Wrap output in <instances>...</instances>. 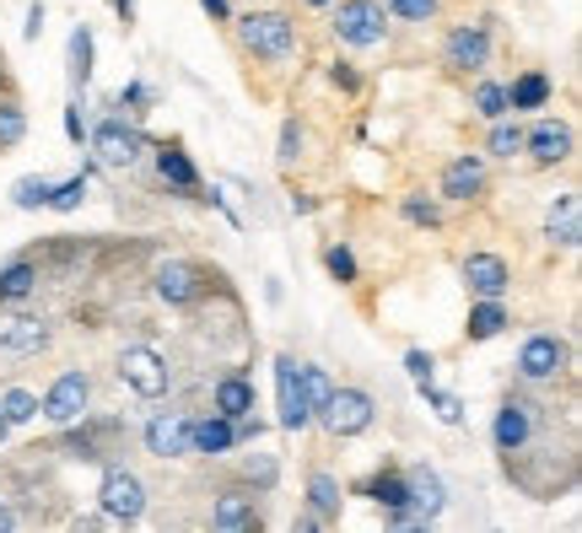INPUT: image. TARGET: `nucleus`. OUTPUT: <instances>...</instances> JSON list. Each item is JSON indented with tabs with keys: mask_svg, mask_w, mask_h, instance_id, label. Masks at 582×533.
Segmentation results:
<instances>
[{
	"mask_svg": "<svg viewBox=\"0 0 582 533\" xmlns=\"http://www.w3.org/2000/svg\"><path fill=\"white\" fill-rule=\"evenodd\" d=\"M243 44L254 49L259 60H292V49H297L292 16H281V11H249L243 16Z\"/></svg>",
	"mask_w": 582,
	"mask_h": 533,
	"instance_id": "1",
	"label": "nucleus"
},
{
	"mask_svg": "<svg viewBox=\"0 0 582 533\" xmlns=\"http://www.w3.org/2000/svg\"><path fill=\"white\" fill-rule=\"evenodd\" d=\"M384 5L378 0H345L340 11H334V33H340V44H351V49H373V44H384Z\"/></svg>",
	"mask_w": 582,
	"mask_h": 533,
	"instance_id": "2",
	"label": "nucleus"
},
{
	"mask_svg": "<svg viewBox=\"0 0 582 533\" xmlns=\"http://www.w3.org/2000/svg\"><path fill=\"white\" fill-rule=\"evenodd\" d=\"M373 394H362V389H334L329 404L319 409V420L334 431V437H362L367 426H373Z\"/></svg>",
	"mask_w": 582,
	"mask_h": 533,
	"instance_id": "3",
	"label": "nucleus"
},
{
	"mask_svg": "<svg viewBox=\"0 0 582 533\" xmlns=\"http://www.w3.org/2000/svg\"><path fill=\"white\" fill-rule=\"evenodd\" d=\"M275 394H281V426L286 431H303L313 420V404H308V389H303V367L292 356H275Z\"/></svg>",
	"mask_w": 582,
	"mask_h": 533,
	"instance_id": "4",
	"label": "nucleus"
},
{
	"mask_svg": "<svg viewBox=\"0 0 582 533\" xmlns=\"http://www.w3.org/2000/svg\"><path fill=\"white\" fill-rule=\"evenodd\" d=\"M119 378H125L129 389L140 394V399H157V394H168V361L151 350V345H129L125 356H119Z\"/></svg>",
	"mask_w": 582,
	"mask_h": 533,
	"instance_id": "5",
	"label": "nucleus"
},
{
	"mask_svg": "<svg viewBox=\"0 0 582 533\" xmlns=\"http://www.w3.org/2000/svg\"><path fill=\"white\" fill-rule=\"evenodd\" d=\"M98 501H103V512H109V518L135 523V518L146 512V485H140L129 468H109V474H103V485H98Z\"/></svg>",
	"mask_w": 582,
	"mask_h": 533,
	"instance_id": "6",
	"label": "nucleus"
},
{
	"mask_svg": "<svg viewBox=\"0 0 582 533\" xmlns=\"http://www.w3.org/2000/svg\"><path fill=\"white\" fill-rule=\"evenodd\" d=\"M486 60H491V33H486L480 22L453 27L448 44H443V66L458 70V76H469V70H486Z\"/></svg>",
	"mask_w": 582,
	"mask_h": 533,
	"instance_id": "7",
	"label": "nucleus"
},
{
	"mask_svg": "<svg viewBox=\"0 0 582 533\" xmlns=\"http://www.w3.org/2000/svg\"><path fill=\"white\" fill-rule=\"evenodd\" d=\"M534 426H539V404L507 399L502 409H497V426H491V437H497V448H502V453H523V448L534 442Z\"/></svg>",
	"mask_w": 582,
	"mask_h": 533,
	"instance_id": "8",
	"label": "nucleus"
},
{
	"mask_svg": "<svg viewBox=\"0 0 582 533\" xmlns=\"http://www.w3.org/2000/svg\"><path fill=\"white\" fill-rule=\"evenodd\" d=\"M561 367H567V345H561L556 334H534V339L517 350V372H523L528 383H556Z\"/></svg>",
	"mask_w": 582,
	"mask_h": 533,
	"instance_id": "9",
	"label": "nucleus"
},
{
	"mask_svg": "<svg viewBox=\"0 0 582 533\" xmlns=\"http://www.w3.org/2000/svg\"><path fill=\"white\" fill-rule=\"evenodd\" d=\"M87 394H92V383H87V372H60L55 378V389L44 394V415L55 420V426H70V420H81V409H87Z\"/></svg>",
	"mask_w": 582,
	"mask_h": 533,
	"instance_id": "10",
	"label": "nucleus"
},
{
	"mask_svg": "<svg viewBox=\"0 0 582 533\" xmlns=\"http://www.w3.org/2000/svg\"><path fill=\"white\" fill-rule=\"evenodd\" d=\"M92 151H98L103 167H135L140 151H146V140H140V130H125L119 119H109V125H98V135H92Z\"/></svg>",
	"mask_w": 582,
	"mask_h": 533,
	"instance_id": "11",
	"label": "nucleus"
},
{
	"mask_svg": "<svg viewBox=\"0 0 582 533\" xmlns=\"http://www.w3.org/2000/svg\"><path fill=\"white\" fill-rule=\"evenodd\" d=\"M49 345V324L33 318V313H16V318H0V350L5 356H38Z\"/></svg>",
	"mask_w": 582,
	"mask_h": 533,
	"instance_id": "12",
	"label": "nucleus"
},
{
	"mask_svg": "<svg viewBox=\"0 0 582 533\" xmlns=\"http://www.w3.org/2000/svg\"><path fill=\"white\" fill-rule=\"evenodd\" d=\"M464 280H469L475 297H502L513 286V269H507V259H497V254H469L464 259Z\"/></svg>",
	"mask_w": 582,
	"mask_h": 533,
	"instance_id": "13",
	"label": "nucleus"
},
{
	"mask_svg": "<svg viewBox=\"0 0 582 533\" xmlns=\"http://www.w3.org/2000/svg\"><path fill=\"white\" fill-rule=\"evenodd\" d=\"M404 501H410V512H415L421 523H432L448 496H443V479H437L432 468H410V474H404Z\"/></svg>",
	"mask_w": 582,
	"mask_h": 533,
	"instance_id": "14",
	"label": "nucleus"
},
{
	"mask_svg": "<svg viewBox=\"0 0 582 533\" xmlns=\"http://www.w3.org/2000/svg\"><path fill=\"white\" fill-rule=\"evenodd\" d=\"M146 448H151L157 459H184V453H190V420H184V415H157V420L146 426Z\"/></svg>",
	"mask_w": 582,
	"mask_h": 533,
	"instance_id": "15",
	"label": "nucleus"
},
{
	"mask_svg": "<svg viewBox=\"0 0 582 533\" xmlns=\"http://www.w3.org/2000/svg\"><path fill=\"white\" fill-rule=\"evenodd\" d=\"M232 442H238V431H232V420H227V415L190 420V453H210V459H221V453H232Z\"/></svg>",
	"mask_w": 582,
	"mask_h": 533,
	"instance_id": "16",
	"label": "nucleus"
},
{
	"mask_svg": "<svg viewBox=\"0 0 582 533\" xmlns=\"http://www.w3.org/2000/svg\"><path fill=\"white\" fill-rule=\"evenodd\" d=\"M157 297H162V302H173V308H190L194 297H199V275H194V265L168 259V265L157 269Z\"/></svg>",
	"mask_w": 582,
	"mask_h": 533,
	"instance_id": "17",
	"label": "nucleus"
},
{
	"mask_svg": "<svg viewBox=\"0 0 582 533\" xmlns=\"http://www.w3.org/2000/svg\"><path fill=\"white\" fill-rule=\"evenodd\" d=\"M523 151H534V162H567L572 157V130L567 125H534L523 135Z\"/></svg>",
	"mask_w": 582,
	"mask_h": 533,
	"instance_id": "18",
	"label": "nucleus"
},
{
	"mask_svg": "<svg viewBox=\"0 0 582 533\" xmlns=\"http://www.w3.org/2000/svg\"><path fill=\"white\" fill-rule=\"evenodd\" d=\"M480 184H486V162L480 157H458V162H448V173H443V195L448 200H475Z\"/></svg>",
	"mask_w": 582,
	"mask_h": 533,
	"instance_id": "19",
	"label": "nucleus"
},
{
	"mask_svg": "<svg viewBox=\"0 0 582 533\" xmlns=\"http://www.w3.org/2000/svg\"><path fill=\"white\" fill-rule=\"evenodd\" d=\"M545 232H550V243L578 248V243H582V205H578V195H561V205H556V210H550V221H545Z\"/></svg>",
	"mask_w": 582,
	"mask_h": 533,
	"instance_id": "20",
	"label": "nucleus"
},
{
	"mask_svg": "<svg viewBox=\"0 0 582 533\" xmlns=\"http://www.w3.org/2000/svg\"><path fill=\"white\" fill-rule=\"evenodd\" d=\"M210 523H216V529H227V533H254L259 512H254V501H249V496H221Z\"/></svg>",
	"mask_w": 582,
	"mask_h": 533,
	"instance_id": "21",
	"label": "nucleus"
},
{
	"mask_svg": "<svg viewBox=\"0 0 582 533\" xmlns=\"http://www.w3.org/2000/svg\"><path fill=\"white\" fill-rule=\"evenodd\" d=\"M157 173H162L173 189H184V195L199 189V173H194V162L179 151V146H162V151H157Z\"/></svg>",
	"mask_w": 582,
	"mask_h": 533,
	"instance_id": "22",
	"label": "nucleus"
},
{
	"mask_svg": "<svg viewBox=\"0 0 582 533\" xmlns=\"http://www.w3.org/2000/svg\"><path fill=\"white\" fill-rule=\"evenodd\" d=\"M249 409H254V383H249V378H221V383H216V415L238 420V415H249Z\"/></svg>",
	"mask_w": 582,
	"mask_h": 533,
	"instance_id": "23",
	"label": "nucleus"
},
{
	"mask_svg": "<svg viewBox=\"0 0 582 533\" xmlns=\"http://www.w3.org/2000/svg\"><path fill=\"white\" fill-rule=\"evenodd\" d=\"M33 286H38V269L27 259H11L0 269V302H22V297H33Z\"/></svg>",
	"mask_w": 582,
	"mask_h": 533,
	"instance_id": "24",
	"label": "nucleus"
},
{
	"mask_svg": "<svg viewBox=\"0 0 582 533\" xmlns=\"http://www.w3.org/2000/svg\"><path fill=\"white\" fill-rule=\"evenodd\" d=\"M502 329H507V308H502V297H486L469 313V339H497Z\"/></svg>",
	"mask_w": 582,
	"mask_h": 533,
	"instance_id": "25",
	"label": "nucleus"
},
{
	"mask_svg": "<svg viewBox=\"0 0 582 533\" xmlns=\"http://www.w3.org/2000/svg\"><path fill=\"white\" fill-rule=\"evenodd\" d=\"M545 103H550V81H545L539 70L517 76L513 92H507V108H545Z\"/></svg>",
	"mask_w": 582,
	"mask_h": 533,
	"instance_id": "26",
	"label": "nucleus"
},
{
	"mask_svg": "<svg viewBox=\"0 0 582 533\" xmlns=\"http://www.w3.org/2000/svg\"><path fill=\"white\" fill-rule=\"evenodd\" d=\"M70 76H76V86H87V76H92V33L87 27L70 33Z\"/></svg>",
	"mask_w": 582,
	"mask_h": 533,
	"instance_id": "27",
	"label": "nucleus"
},
{
	"mask_svg": "<svg viewBox=\"0 0 582 533\" xmlns=\"http://www.w3.org/2000/svg\"><path fill=\"white\" fill-rule=\"evenodd\" d=\"M475 114H480V119H507V114H513V108H507V86L486 81V86L475 92Z\"/></svg>",
	"mask_w": 582,
	"mask_h": 533,
	"instance_id": "28",
	"label": "nucleus"
},
{
	"mask_svg": "<svg viewBox=\"0 0 582 533\" xmlns=\"http://www.w3.org/2000/svg\"><path fill=\"white\" fill-rule=\"evenodd\" d=\"M308 501L319 507V518H334V512H340V485H334L329 474H313V479H308Z\"/></svg>",
	"mask_w": 582,
	"mask_h": 533,
	"instance_id": "29",
	"label": "nucleus"
},
{
	"mask_svg": "<svg viewBox=\"0 0 582 533\" xmlns=\"http://www.w3.org/2000/svg\"><path fill=\"white\" fill-rule=\"evenodd\" d=\"M0 415H5V426H22V420L38 415V399H33L27 389H11V394L0 399Z\"/></svg>",
	"mask_w": 582,
	"mask_h": 533,
	"instance_id": "30",
	"label": "nucleus"
},
{
	"mask_svg": "<svg viewBox=\"0 0 582 533\" xmlns=\"http://www.w3.org/2000/svg\"><path fill=\"white\" fill-rule=\"evenodd\" d=\"M49 178H16V189H11V200L22 205V210H38V205H49Z\"/></svg>",
	"mask_w": 582,
	"mask_h": 533,
	"instance_id": "31",
	"label": "nucleus"
},
{
	"mask_svg": "<svg viewBox=\"0 0 582 533\" xmlns=\"http://www.w3.org/2000/svg\"><path fill=\"white\" fill-rule=\"evenodd\" d=\"M367 496L384 501V507H404V474H378V479L367 485Z\"/></svg>",
	"mask_w": 582,
	"mask_h": 533,
	"instance_id": "32",
	"label": "nucleus"
},
{
	"mask_svg": "<svg viewBox=\"0 0 582 533\" xmlns=\"http://www.w3.org/2000/svg\"><path fill=\"white\" fill-rule=\"evenodd\" d=\"M303 389H308V404H313V415H319L329 394H334V383H329V372L323 367H303Z\"/></svg>",
	"mask_w": 582,
	"mask_h": 533,
	"instance_id": "33",
	"label": "nucleus"
},
{
	"mask_svg": "<svg viewBox=\"0 0 582 533\" xmlns=\"http://www.w3.org/2000/svg\"><path fill=\"white\" fill-rule=\"evenodd\" d=\"M27 135V114L16 103H0V146H16Z\"/></svg>",
	"mask_w": 582,
	"mask_h": 533,
	"instance_id": "34",
	"label": "nucleus"
},
{
	"mask_svg": "<svg viewBox=\"0 0 582 533\" xmlns=\"http://www.w3.org/2000/svg\"><path fill=\"white\" fill-rule=\"evenodd\" d=\"M497 130H491V157H517L523 151V130L517 125H502V119H491Z\"/></svg>",
	"mask_w": 582,
	"mask_h": 533,
	"instance_id": "35",
	"label": "nucleus"
},
{
	"mask_svg": "<svg viewBox=\"0 0 582 533\" xmlns=\"http://www.w3.org/2000/svg\"><path fill=\"white\" fill-rule=\"evenodd\" d=\"M388 11L399 22H432L437 16V0H388Z\"/></svg>",
	"mask_w": 582,
	"mask_h": 533,
	"instance_id": "36",
	"label": "nucleus"
},
{
	"mask_svg": "<svg viewBox=\"0 0 582 533\" xmlns=\"http://www.w3.org/2000/svg\"><path fill=\"white\" fill-rule=\"evenodd\" d=\"M323 265H329V275H334V280H356V254H351L345 243H334V248L323 254Z\"/></svg>",
	"mask_w": 582,
	"mask_h": 533,
	"instance_id": "37",
	"label": "nucleus"
},
{
	"mask_svg": "<svg viewBox=\"0 0 582 533\" xmlns=\"http://www.w3.org/2000/svg\"><path fill=\"white\" fill-rule=\"evenodd\" d=\"M81 200H87V173L70 178V184H60V189H49V205H55V210H76Z\"/></svg>",
	"mask_w": 582,
	"mask_h": 533,
	"instance_id": "38",
	"label": "nucleus"
},
{
	"mask_svg": "<svg viewBox=\"0 0 582 533\" xmlns=\"http://www.w3.org/2000/svg\"><path fill=\"white\" fill-rule=\"evenodd\" d=\"M432 367H437V361H432L426 350H404V372H410L421 389H432Z\"/></svg>",
	"mask_w": 582,
	"mask_h": 533,
	"instance_id": "39",
	"label": "nucleus"
},
{
	"mask_svg": "<svg viewBox=\"0 0 582 533\" xmlns=\"http://www.w3.org/2000/svg\"><path fill=\"white\" fill-rule=\"evenodd\" d=\"M426 399H432V409H437L448 426H458V420H464V399H458V394H437V389H426Z\"/></svg>",
	"mask_w": 582,
	"mask_h": 533,
	"instance_id": "40",
	"label": "nucleus"
},
{
	"mask_svg": "<svg viewBox=\"0 0 582 533\" xmlns=\"http://www.w3.org/2000/svg\"><path fill=\"white\" fill-rule=\"evenodd\" d=\"M297 151H303V130H297V125H286V130H281V151H275V157H281V162H297Z\"/></svg>",
	"mask_w": 582,
	"mask_h": 533,
	"instance_id": "41",
	"label": "nucleus"
},
{
	"mask_svg": "<svg viewBox=\"0 0 582 533\" xmlns=\"http://www.w3.org/2000/svg\"><path fill=\"white\" fill-rule=\"evenodd\" d=\"M404 216L415 227H437V205H426V200H404Z\"/></svg>",
	"mask_w": 582,
	"mask_h": 533,
	"instance_id": "42",
	"label": "nucleus"
},
{
	"mask_svg": "<svg viewBox=\"0 0 582 533\" xmlns=\"http://www.w3.org/2000/svg\"><path fill=\"white\" fill-rule=\"evenodd\" d=\"M119 103H151V92H146L140 81H129L125 92H119Z\"/></svg>",
	"mask_w": 582,
	"mask_h": 533,
	"instance_id": "43",
	"label": "nucleus"
},
{
	"mask_svg": "<svg viewBox=\"0 0 582 533\" xmlns=\"http://www.w3.org/2000/svg\"><path fill=\"white\" fill-rule=\"evenodd\" d=\"M249 474H259V485H275V464H270V459H259V464H249Z\"/></svg>",
	"mask_w": 582,
	"mask_h": 533,
	"instance_id": "44",
	"label": "nucleus"
},
{
	"mask_svg": "<svg viewBox=\"0 0 582 533\" xmlns=\"http://www.w3.org/2000/svg\"><path fill=\"white\" fill-rule=\"evenodd\" d=\"M38 33H44V5L27 11V38H38Z\"/></svg>",
	"mask_w": 582,
	"mask_h": 533,
	"instance_id": "45",
	"label": "nucleus"
},
{
	"mask_svg": "<svg viewBox=\"0 0 582 533\" xmlns=\"http://www.w3.org/2000/svg\"><path fill=\"white\" fill-rule=\"evenodd\" d=\"M205 11H210V16L221 22V16H227V0H205Z\"/></svg>",
	"mask_w": 582,
	"mask_h": 533,
	"instance_id": "46",
	"label": "nucleus"
},
{
	"mask_svg": "<svg viewBox=\"0 0 582 533\" xmlns=\"http://www.w3.org/2000/svg\"><path fill=\"white\" fill-rule=\"evenodd\" d=\"M11 523H16V518H11V507H5V501H0V533L11 529Z\"/></svg>",
	"mask_w": 582,
	"mask_h": 533,
	"instance_id": "47",
	"label": "nucleus"
},
{
	"mask_svg": "<svg viewBox=\"0 0 582 533\" xmlns=\"http://www.w3.org/2000/svg\"><path fill=\"white\" fill-rule=\"evenodd\" d=\"M0 437H5V415H0Z\"/></svg>",
	"mask_w": 582,
	"mask_h": 533,
	"instance_id": "48",
	"label": "nucleus"
},
{
	"mask_svg": "<svg viewBox=\"0 0 582 533\" xmlns=\"http://www.w3.org/2000/svg\"><path fill=\"white\" fill-rule=\"evenodd\" d=\"M308 5H329V0H308Z\"/></svg>",
	"mask_w": 582,
	"mask_h": 533,
	"instance_id": "49",
	"label": "nucleus"
}]
</instances>
